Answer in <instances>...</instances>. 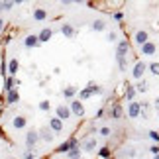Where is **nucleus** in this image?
Wrapping results in <instances>:
<instances>
[{"mask_svg": "<svg viewBox=\"0 0 159 159\" xmlns=\"http://www.w3.org/2000/svg\"><path fill=\"white\" fill-rule=\"evenodd\" d=\"M148 71V63L145 61H136L134 63V67H132V79H136V81H142L143 79V73Z\"/></svg>", "mask_w": 159, "mask_h": 159, "instance_id": "f257e3e1", "label": "nucleus"}, {"mask_svg": "<svg viewBox=\"0 0 159 159\" xmlns=\"http://www.w3.org/2000/svg\"><path fill=\"white\" fill-rule=\"evenodd\" d=\"M38 142H39L38 130H28V134H26V151H32V153H34V149H35V145H38Z\"/></svg>", "mask_w": 159, "mask_h": 159, "instance_id": "f03ea898", "label": "nucleus"}, {"mask_svg": "<svg viewBox=\"0 0 159 159\" xmlns=\"http://www.w3.org/2000/svg\"><path fill=\"white\" fill-rule=\"evenodd\" d=\"M69 108H71V114L77 116V118H83V116H84V104L79 98H73L69 102Z\"/></svg>", "mask_w": 159, "mask_h": 159, "instance_id": "7ed1b4c3", "label": "nucleus"}, {"mask_svg": "<svg viewBox=\"0 0 159 159\" xmlns=\"http://www.w3.org/2000/svg\"><path fill=\"white\" fill-rule=\"evenodd\" d=\"M55 116H57L59 120H69L71 118V108H69V104H57V108H55Z\"/></svg>", "mask_w": 159, "mask_h": 159, "instance_id": "20e7f679", "label": "nucleus"}, {"mask_svg": "<svg viewBox=\"0 0 159 159\" xmlns=\"http://www.w3.org/2000/svg\"><path fill=\"white\" fill-rule=\"evenodd\" d=\"M149 41V34L145 32V30H136V34H134V43L136 45H145Z\"/></svg>", "mask_w": 159, "mask_h": 159, "instance_id": "39448f33", "label": "nucleus"}, {"mask_svg": "<svg viewBox=\"0 0 159 159\" xmlns=\"http://www.w3.org/2000/svg\"><path fill=\"white\" fill-rule=\"evenodd\" d=\"M39 134V139H43L45 143H53V139H55V134L51 132V128L49 126H43V128H39L38 130Z\"/></svg>", "mask_w": 159, "mask_h": 159, "instance_id": "423d86ee", "label": "nucleus"}, {"mask_svg": "<svg viewBox=\"0 0 159 159\" xmlns=\"http://www.w3.org/2000/svg\"><path fill=\"white\" fill-rule=\"evenodd\" d=\"M81 149H83V151H87V153L94 151V149H96V138H93V136L84 138L83 142H81Z\"/></svg>", "mask_w": 159, "mask_h": 159, "instance_id": "0eeeda50", "label": "nucleus"}, {"mask_svg": "<svg viewBox=\"0 0 159 159\" xmlns=\"http://www.w3.org/2000/svg\"><path fill=\"white\" fill-rule=\"evenodd\" d=\"M26 124H28V118L24 114H16L14 118H12V128H14V130H24Z\"/></svg>", "mask_w": 159, "mask_h": 159, "instance_id": "6e6552de", "label": "nucleus"}, {"mask_svg": "<svg viewBox=\"0 0 159 159\" xmlns=\"http://www.w3.org/2000/svg\"><path fill=\"white\" fill-rule=\"evenodd\" d=\"M128 116H130V118H139V116H142V104H139V102H130V104H128Z\"/></svg>", "mask_w": 159, "mask_h": 159, "instance_id": "1a4fd4ad", "label": "nucleus"}, {"mask_svg": "<svg viewBox=\"0 0 159 159\" xmlns=\"http://www.w3.org/2000/svg\"><path fill=\"white\" fill-rule=\"evenodd\" d=\"M122 116H124V108H122V104L120 102H112V106H110V118L120 120Z\"/></svg>", "mask_w": 159, "mask_h": 159, "instance_id": "9d476101", "label": "nucleus"}, {"mask_svg": "<svg viewBox=\"0 0 159 159\" xmlns=\"http://www.w3.org/2000/svg\"><path fill=\"white\" fill-rule=\"evenodd\" d=\"M51 128V132L53 134H61L63 132V120H59L57 116H53V118H49V124H47Z\"/></svg>", "mask_w": 159, "mask_h": 159, "instance_id": "9b49d317", "label": "nucleus"}, {"mask_svg": "<svg viewBox=\"0 0 159 159\" xmlns=\"http://www.w3.org/2000/svg\"><path fill=\"white\" fill-rule=\"evenodd\" d=\"M124 87H126V94H124V98L128 100V102H134V98H136V94H138V90H136V87H134L132 83H124Z\"/></svg>", "mask_w": 159, "mask_h": 159, "instance_id": "f8f14e48", "label": "nucleus"}, {"mask_svg": "<svg viewBox=\"0 0 159 159\" xmlns=\"http://www.w3.org/2000/svg\"><path fill=\"white\" fill-rule=\"evenodd\" d=\"M6 69H8V77H14L18 73V69H20V61H18L16 57H12L8 63H6Z\"/></svg>", "mask_w": 159, "mask_h": 159, "instance_id": "ddd939ff", "label": "nucleus"}, {"mask_svg": "<svg viewBox=\"0 0 159 159\" xmlns=\"http://www.w3.org/2000/svg\"><path fill=\"white\" fill-rule=\"evenodd\" d=\"M16 87H20V83L16 81V77H6V79H4V93L16 90Z\"/></svg>", "mask_w": 159, "mask_h": 159, "instance_id": "4468645a", "label": "nucleus"}, {"mask_svg": "<svg viewBox=\"0 0 159 159\" xmlns=\"http://www.w3.org/2000/svg\"><path fill=\"white\" fill-rule=\"evenodd\" d=\"M18 100H20V93H18V90H10V93H6V94H4V102H6L8 106L16 104Z\"/></svg>", "mask_w": 159, "mask_h": 159, "instance_id": "2eb2a0df", "label": "nucleus"}, {"mask_svg": "<svg viewBox=\"0 0 159 159\" xmlns=\"http://www.w3.org/2000/svg\"><path fill=\"white\" fill-rule=\"evenodd\" d=\"M53 38V28H43L41 32L38 34V39H39V43H45V41H49Z\"/></svg>", "mask_w": 159, "mask_h": 159, "instance_id": "dca6fc26", "label": "nucleus"}, {"mask_svg": "<svg viewBox=\"0 0 159 159\" xmlns=\"http://www.w3.org/2000/svg\"><path fill=\"white\" fill-rule=\"evenodd\" d=\"M130 47H132L130 41H128V39H122V41H118V45H116V53L128 55V53H130Z\"/></svg>", "mask_w": 159, "mask_h": 159, "instance_id": "f3484780", "label": "nucleus"}, {"mask_svg": "<svg viewBox=\"0 0 159 159\" xmlns=\"http://www.w3.org/2000/svg\"><path fill=\"white\" fill-rule=\"evenodd\" d=\"M24 45L28 47V49H34V47H38V45H41L39 43V39H38V35H26V39H24Z\"/></svg>", "mask_w": 159, "mask_h": 159, "instance_id": "a211bd4d", "label": "nucleus"}, {"mask_svg": "<svg viewBox=\"0 0 159 159\" xmlns=\"http://www.w3.org/2000/svg\"><path fill=\"white\" fill-rule=\"evenodd\" d=\"M139 49H142V55H148V57H149V55H155V51H157V45L153 43V41H148V43H145V45H142Z\"/></svg>", "mask_w": 159, "mask_h": 159, "instance_id": "6ab92c4d", "label": "nucleus"}, {"mask_svg": "<svg viewBox=\"0 0 159 159\" xmlns=\"http://www.w3.org/2000/svg\"><path fill=\"white\" fill-rule=\"evenodd\" d=\"M77 94H79V90H77V87H73V84H69V87H65V89H63V96H65V98L69 100V102L75 98Z\"/></svg>", "mask_w": 159, "mask_h": 159, "instance_id": "aec40b11", "label": "nucleus"}, {"mask_svg": "<svg viewBox=\"0 0 159 159\" xmlns=\"http://www.w3.org/2000/svg\"><path fill=\"white\" fill-rule=\"evenodd\" d=\"M116 63H118V69L124 73L128 71V55H120V53H116Z\"/></svg>", "mask_w": 159, "mask_h": 159, "instance_id": "412c9836", "label": "nucleus"}, {"mask_svg": "<svg viewBox=\"0 0 159 159\" xmlns=\"http://www.w3.org/2000/svg\"><path fill=\"white\" fill-rule=\"evenodd\" d=\"M61 34L71 39V38H75V28H73L71 24H63V26H61Z\"/></svg>", "mask_w": 159, "mask_h": 159, "instance_id": "4be33fe9", "label": "nucleus"}, {"mask_svg": "<svg viewBox=\"0 0 159 159\" xmlns=\"http://www.w3.org/2000/svg\"><path fill=\"white\" fill-rule=\"evenodd\" d=\"M47 16H49V14H47V10H45V8H35V10H34V18H35L38 22L47 20Z\"/></svg>", "mask_w": 159, "mask_h": 159, "instance_id": "5701e85b", "label": "nucleus"}, {"mask_svg": "<svg viewBox=\"0 0 159 159\" xmlns=\"http://www.w3.org/2000/svg\"><path fill=\"white\" fill-rule=\"evenodd\" d=\"M98 159H112V149H110L108 145L100 148V149H98Z\"/></svg>", "mask_w": 159, "mask_h": 159, "instance_id": "b1692460", "label": "nucleus"}, {"mask_svg": "<svg viewBox=\"0 0 159 159\" xmlns=\"http://www.w3.org/2000/svg\"><path fill=\"white\" fill-rule=\"evenodd\" d=\"M93 30H94V32H104V30H106V22L102 20V18L94 20V22H93Z\"/></svg>", "mask_w": 159, "mask_h": 159, "instance_id": "393cba45", "label": "nucleus"}, {"mask_svg": "<svg viewBox=\"0 0 159 159\" xmlns=\"http://www.w3.org/2000/svg\"><path fill=\"white\" fill-rule=\"evenodd\" d=\"M90 96H94V94H93V90H90L89 87H84L83 90H79V100H81V102L87 100V98H90Z\"/></svg>", "mask_w": 159, "mask_h": 159, "instance_id": "a878e982", "label": "nucleus"}, {"mask_svg": "<svg viewBox=\"0 0 159 159\" xmlns=\"http://www.w3.org/2000/svg\"><path fill=\"white\" fill-rule=\"evenodd\" d=\"M81 153H83L81 148H73L69 153H67V159H81Z\"/></svg>", "mask_w": 159, "mask_h": 159, "instance_id": "bb28decb", "label": "nucleus"}, {"mask_svg": "<svg viewBox=\"0 0 159 159\" xmlns=\"http://www.w3.org/2000/svg\"><path fill=\"white\" fill-rule=\"evenodd\" d=\"M87 87L93 90V94H104V89H102L100 84H96V83H89Z\"/></svg>", "mask_w": 159, "mask_h": 159, "instance_id": "cd10ccee", "label": "nucleus"}, {"mask_svg": "<svg viewBox=\"0 0 159 159\" xmlns=\"http://www.w3.org/2000/svg\"><path fill=\"white\" fill-rule=\"evenodd\" d=\"M148 89H149V84L145 83V81H138V84H136V90H138V93L145 94V93H148Z\"/></svg>", "mask_w": 159, "mask_h": 159, "instance_id": "c85d7f7f", "label": "nucleus"}, {"mask_svg": "<svg viewBox=\"0 0 159 159\" xmlns=\"http://www.w3.org/2000/svg\"><path fill=\"white\" fill-rule=\"evenodd\" d=\"M148 69H149V73H151V75L159 77V63H157V61H153V63H149V65H148Z\"/></svg>", "mask_w": 159, "mask_h": 159, "instance_id": "c756f323", "label": "nucleus"}, {"mask_svg": "<svg viewBox=\"0 0 159 159\" xmlns=\"http://www.w3.org/2000/svg\"><path fill=\"white\" fill-rule=\"evenodd\" d=\"M14 6H16V2H10V0L8 2H0V12H8V10L14 8Z\"/></svg>", "mask_w": 159, "mask_h": 159, "instance_id": "7c9ffc66", "label": "nucleus"}, {"mask_svg": "<svg viewBox=\"0 0 159 159\" xmlns=\"http://www.w3.org/2000/svg\"><path fill=\"white\" fill-rule=\"evenodd\" d=\"M98 134H100V136H102V138H110V134H112V130H110V128H108V126H102V128H100V130H98Z\"/></svg>", "mask_w": 159, "mask_h": 159, "instance_id": "2f4dec72", "label": "nucleus"}, {"mask_svg": "<svg viewBox=\"0 0 159 159\" xmlns=\"http://www.w3.org/2000/svg\"><path fill=\"white\" fill-rule=\"evenodd\" d=\"M49 108H51L49 100H41L39 102V110H41V112H49Z\"/></svg>", "mask_w": 159, "mask_h": 159, "instance_id": "473e14b6", "label": "nucleus"}, {"mask_svg": "<svg viewBox=\"0 0 159 159\" xmlns=\"http://www.w3.org/2000/svg\"><path fill=\"white\" fill-rule=\"evenodd\" d=\"M148 136H149V139H151V142L159 143V132H157V130H151V132L148 134Z\"/></svg>", "mask_w": 159, "mask_h": 159, "instance_id": "72a5a7b5", "label": "nucleus"}, {"mask_svg": "<svg viewBox=\"0 0 159 159\" xmlns=\"http://www.w3.org/2000/svg\"><path fill=\"white\" fill-rule=\"evenodd\" d=\"M112 18H114L116 22H124V12H122V10H116L114 14H112Z\"/></svg>", "mask_w": 159, "mask_h": 159, "instance_id": "f704fd0d", "label": "nucleus"}, {"mask_svg": "<svg viewBox=\"0 0 159 159\" xmlns=\"http://www.w3.org/2000/svg\"><path fill=\"white\" fill-rule=\"evenodd\" d=\"M149 151H151V155H159V143H153L149 148Z\"/></svg>", "mask_w": 159, "mask_h": 159, "instance_id": "c9c22d12", "label": "nucleus"}, {"mask_svg": "<svg viewBox=\"0 0 159 159\" xmlns=\"http://www.w3.org/2000/svg\"><path fill=\"white\" fill-rule=\"evenodd\" d=\"M118 39V34L116 32H108V41H116Z\"/></svg>", "mask_w": 159, "mask_h": 159, "instance_id": "e433bc0d", "label": "nucleus"}, {"mask_svg": "<svg viewBox=\"0 0 159 159\" xmlns=\"http://www.w3.org/2000/svg\"><path fill=\"white\" fill-rule=\"evenodd\" d=\"M24 159H35L32 151H24Z\"/></svg>", "mask_w": 159, "mask_h": 159, "instance_id": "4c0bfd02", "label": "nucleus"}, {"mask_svg": "<svg viewBox=\"0 0 159 159\" xmlns=\"http://www.w3.org/2000/svg\"><path fill=\"white\" fill-rule=\"evenodd\" d=\"M102 116H104V108H98L96 110V118H102Z\"/></svg>", "mask_w": 159, "mask_h": 159, "instance_id": "58836bf2", "label": "nucleus"}, {"mask_svg": "<svg viewBox=\"0 0 159 159\" xmlns=\"http://www.w3.org/2000/svg\"><path fill=\"white\" fill-rule=\"evenodd\" d=\"M4 106H6V102L0 98V116H2V110H4Z\"/></svg>", "mask_w": 159, "mask_h": 159, "instance_id": "ea45409f", "label": "nucleus"}, {"mask_svg": "<svg viewBox=\"0 0 159 159\" xmlns=\"http://www.w3.org/2000/svg\"><path fill=\"white\" fill-rule=\"evenodd\" d=\"M153 106H155V110H159V96H157V98L153 100Z\"/></svg>", "mask_w": 159, "mask_h": 159, "instance_id": "a19ab883", "label": "nucleus"}, {"mask_svg": "<svg viewBox=\"0 0 159 159\" xmlns=\"http://www.w3.org/2000/svg\"><path fill=\"white\" fill-rule=\"evenodd\" d=\"M2 32H4V20L0 18V34H2Z\"/></svg>", "mask_w": 159, "mask_h": 159, "instance_id": "79ce46f5", "label": "nucleus"}, {"mask_svg": "<svg viewBox=\"0 0 159 159\" xmlns=\"http://www.w3.org/2000/svg\"><path fill=\"white\" fill-rule=\"evenodd\" d=\"M153 159H159V155H153Z\"/></svg>", "mask_w": 159, "mask_h": 159, "instance_id": "37998d69", "label": "nucleus"}, {"mask_svg": "<svg viewBox=\"0 0 159 159\" xmlns=\"http://www.w3.org/2000/svg\"><path fill=\"white\" fill-rule=\"evenodd\" d=\"M51 159H59V157H51Z\"/></svg>", "mask_w": 159, "mask_h": 159, "instance_id": "c03bdc74", "label": "nucleus"}, {"mask_svg": "<svg viewBox=\"0 0 159 159\" xmlns=\"http://www.w3.org/2000/svg\"><path fill=\"white\" fill-rule=\"evenodd\" d=\"M12 159H16V157H12Z\"/></svg>", "mask_w": 159, "mask_h": 159, "instance_id": "a18cd8bd", "label": "nucleus"}]
</instances>
